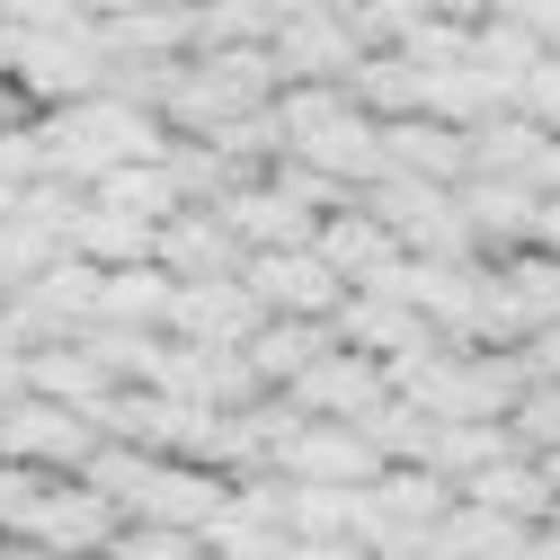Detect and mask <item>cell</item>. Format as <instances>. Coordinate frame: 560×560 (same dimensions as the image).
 Listing matches in <instances>:
<instances>
[{
    "label": "cell",
    "instance_id": "6da1fadb",
    "mask_svg": "<svg viewBox=\"0 0 560 560\" xmlns=\"http://www.w3.org/2000/svg\"><path fill=\"white\" fill-rule=\"evenodd\" d=\"M45 125V152H54V178H107V170H133V161H170V133L152 116H133L125 98H72L36 116Z\"/></svg>",
    "mask_w": 560,
    "mask_h": 560
},
{
    "label": "cell",
    "instance_id": "7a4b0ae2",
    "mask_svg": "<svg viewBox=\"0 0 560 560\" xmlns=\"http://www.w3.org/2000/svg\"><path fill=\"white\" fill-rule=\"evenodd\" d=\"M241 285H249L276 320H338V303H347V276H338L320 249H249Z\"/></svg>",
    "mask_w": 560,
    "mask_h": 560
},
{
    "label": "cell",
    "instance_id": "3957f363",
    "mask_svg": "<svg viewBox=\"0 0 560 560\" xmlns=\"http://www.w3.org/2000/svg\"><path fill=\"white\" fill-rule=\"evenodd\" d=\"M98 418L81 409H62V400H19V409H0V463H72V480L98 463Z\"/></svg>",
    "mask_w": 560,
    "mask_h": 560
},
{
    "label": "cell",
    "instance_id": "277c9868",
    "mask_svg": "<svg viewBox=\"0 0 560 560\" xmlns=\"http://www.w3.org/2000/svg\"><path fill=\"white\" fill-rule=\"evenodd\" d=\"M285 463L294 480H312V489H374L392 463H383V445L365 436V428H338V418H303V436H285Z\"/></svg>",
    "mask_w": 560,
    "mask_h": 560
},
{
    "label": "cell",
    "instance_id": "5b68a950",
    "mask_svg": "<svg viewBox=\"0 0 560 560\" xmlns=\"http://www.w3.org/2000/svg\"><path fill=\"white\" fill-rule=\"evenodd\" d=\"M392 392H400V383H392V365L357 357V347H347V357L329 347V357L294 383V409H303V418H338V428H365V418H374Z\"/></svg>",
    "mask_w": 560,
    "mask_h": 560
},
{
    "label": "cell",
    "instance_id": "8992f818",
    "mask_svg": "<svg viewBox=\"0 0 560 560\" xmlns=\"http://www.w3.org/2000/svg\"><path fill=\"white\" fill-rule=\"evenodd\" d=\"M267 320H276V312L241 285V276H214V285H178V303H170V338H187V347H249Z\"/></svg>",
    "mask_w": 560,
    "mask_h": 560
},
{
    "label": "cell",
    "instance_id": "52a82bcc",
    "mask_svg": "<svg viewBox=\"0 0 560 560\" xmlns=\"http://www.w3.org/2000/svg\"><path fill=\"white\" fill-rule=\"evenodd\" d=\"M357 62H365V36H357V19H347V10L276 27V72H285L294 90H329V81H357Z\"/></svg>",
    "mask_w": 560,
    "mask_h": 560
},
{
    "label": "cell",
    "instance_id": "ba28073f",
    "mask_svg": "<svg viewBox=\"0 0 560 560\" xmlns=\"http://www.w3.org/2000/svg\"><path fill=\"white\" fill-rule=\"evenodd\" d=\"M161 267L178 276V285H214V276H241L249 267V241L223 223V205H214V214H196V205H187V214L161 232Z\"/></svg>",
    "mask_w": 560,
    "mask_h": 560
},
{
    "label": "cell",
    "instance_id": "9c48e42d",
    "mask_svg": "<svg viewBox=\"0 0 560 560\" xmlns=\"http://www.w3.org/2000/svg\"><path fill=\"white\" fill-rule=\"evenodd\" d=\"M223 223H232L249 249H320V223L303 214V196H285L276 178H267V187H258V178L232 187V196H223Z\"/></svg>",
    "mask_w": 560,
    "mask_h": 560
},
{
    "label": "cell",
    "instance_id": "30bf717a",
    "mask_svg": "<svg viewBox=\"0 0 560 560\" xmlns=\"http://www.w3.org/2000/svg\"><path fill=\"white\" fill-rule=\"evenodd\" d=\"M320 258L347 276V294H365V285H383L409 249H400V232L374 223V214H329V223H320Z\"/></svg>",
    "mask_w": 560,
    "mask_h": 560
},
{
    "label": "cell",
    "instance_id": "8fae6325",
    "mask_svg": "<svg viewBox=\"0 0 560 560\" xmlns=\"http://www.w3.org/2000/svg\"><path fill=\"white\" fill-rule=\"evenodd\" d=\"M72 258H90V267H107V276H116V267H161V232L90 196L81 223H72Z\"/></svg>",
    "mask_w": 560,
    "mask_h": 560
},
{
    "label": "cell",
    "instance_id": "7c38bea8",
    "mask_svg": "<svg viewBox=\"0 0 560 560\" xmlns=\"http://www.w3.org/2000/svg\"><path fill=\"white\" fill-rule=\"evenodd\" d=\"M542 54H551V45H542L534 27H516V19H480V27H471V54H463V62H471V72H489V81H499V90L516 98V90H525V81L542 72Z\"/></svg>",
    "mask_w": 560,
    "mask_h": 560
},
{
    "label": "cell",
    "instance_id": "4fadbf2b",
    "mask_svg": "<svg viewBox=\"0 0 560 560\" xmlns=\"http://www.w3.org/2000/svg\"><path fill=\"white\" fill-rule=\"evenodd\" d=\"M241 357H249L258 383H285V392H294V383L329 357V329H312V320H267V329L241 347Z\"/></svg>",
    "mask_w": 560,
    "mask_h": 560
},
{
    "label": "cell",
    "instance_id": "5bb4252c",
    "mask_svg": "<svg viewBox=\"0 0 560 560\" xmlns=\"http://www.w3.org/2000/svg\"><path fill=\"white\" fill-rule=\"evenodd\" d=\"M508 428H516V445L542 463V454H560V383H534L525 392V409L508 418Z\"/></svg>",
    "mask_w": 560,
    "mask_h": 560
},
{
    "label": "cell",
    "instance_id": "9a60e30c",
    "mask_svg": "<svg viewBox=\"0 0 560 560\" xmlns=\"http://www.w3.org/2000/svg\"><path fill=\"white\" fill-rule=\"evenodd\" d=\"M107 560H205V534H178V525H125Z\"/></svg>",
    "mask_w": 560,
    "mask_h": 560
},
{
    "label": "cell",
    "instance_id": "2e32d148",
    "mask_svg": "<svg viewBox=\"0 0 560 560\" xmlns=\"http://www.w3.org/2000/svg\"><path fill=\"white\" fill-rule=\"evenodd\" d=\"M36 499H45V471L36 463H0V534H19Z\"/></svg>",
    "mask_w": 560,
    "mask_h": 560
},
{
    "label": "cell",
    "instance_id": "e0dca14e",
    "mask_svg": "<svg viewBox=\"0 0 560 560\" xmlns=\"http://www.w3.org/2000/svg\"><path fill=\"white\" fill-rule=\"evenodd\" d=\"M516 116H534L542 133H560V54H542V72L516 90Z\"/></svg>",
    "mask_w": 560,
    "mask_h": 560
},
{
    "label": "cell",
    "instance_id": "ac0fdd59",
    "mask_svg": "<svg viewBox=\"0 0 560 560\" xmlns=\"http://www.w3.org/2000/svg\"><path fill=\"white\" fill-rule=\"evenodd\" d=\"M19 400H36V374H27L19 347H0V409H19Z\"/></svg>",
    "mask_w": 560,
    "mask_h": 560
},
{
    "label": "cell",
    "instance_id": "d6986e66",
    "mask_svg": "<svg viewBox=\"0 0 560 560\" xmlns=\"http://www.w3.org/2000/svg\"><path fill=\"white\" fill-rule=\"evenodd\" d=\"M276 27H294V19H329V10H357V0H267Z\"/></svg>",
    "mask_w": 560,
    "mask_h": 560
},
{
    "label": "cell",
    "instance_id": "ffe728a7",
    "mask_svg": "<svg viewBox=\"0 0 560 560\" xmlns=\"http://www.w3.org/2000/svg\"><path fill=\"white\" fill-rule=\"evenodd\" d=\"M525 357H534V374H542V383H560V320H551V329L525 347Z\"/></svg>",
    "mask_w": 560,
    "mask_h": 560
},
{
    "label": "cell",
    "instance_id": "44dd1931",
    "mask_svg": "<svg viewBox=\"0 0 560 560\" xmlns=\"http://www.w3.org/2000/svg\"><path fill=\"white\" fill-rule=\"evenodd\" d=\"M133 10H161V0H81V19H98V27L107 19H133Z\"/></svg>",
    "mask_w": 560,
    "mask_h": 560
},
{
    "label": "cell",
    "instance_id": "7402d4cb",
    "mask_svg": "<svg viewBox=\"0 0 560 560\" xmlns=\"http://www.w3.org/2000/svg\"><path fill=\"white\" fill-rule=\"evenodd\" d=\"M436 19H463V27H480V19H499V0H436Z\"/></svg>",
    "mask_w": 560,
    "mask_h": 560
},
{
    "label": "cell",
    "instance_id": "603a6c76",
    "mask_svg": "<svg viewBox=\"0 0 560 560\" xmlns=\"http://www.w3.org/2000/svg\"><path fill=\"white\" fill-rule=\"evenodd\" d=\"M534 249L560 258V196H542V223H534Z\"/></svg>",
    "mask_w": 560,
    "mask_h": 560
},
{
    "label": "cell",
    "instance_id": "cb8c5ba5",
    "mask_svg": "<svg viewBox=\"0 0 560 560\" xmlns=\"http://www.w3.org/2000/svg\"><path fill=\"white\" fill-rule=\"evenodd\" d=\"M525 560H560V525H542V534L525 542Z\"/></svg>",
    "mask_w": 560,
    "mask_h": 560
},
{
    "label": "cell",
    "instance_id": "d4e9b609",
    "mask_svg": "<svg viewBox=\"0 0 560 560\" xmlns=\"http://www.w3.org/2000/svg\"><path fill=\"white\" fill-rule=\"evenodd\" d=\"M542 196H560V143H551V161H542V178H534Z\"/></svg>",
    "mask_w": 560,
    "mask_h": 560
},
{
    "label": "cell",
    "instance_id": "484cf974",
    "mask_svg": "<svg viewBox=\"0 0 560 560\" xmlns=\"http://www.w3.org/2000/svg\"><path fill=\"white\" fill-rule=\"evenodd\" d=\"M542 471H551V489H560V454H542Z\"/></svg>",
    "mask_w": 560,
    "mask_h": 560
}]
</instances>
